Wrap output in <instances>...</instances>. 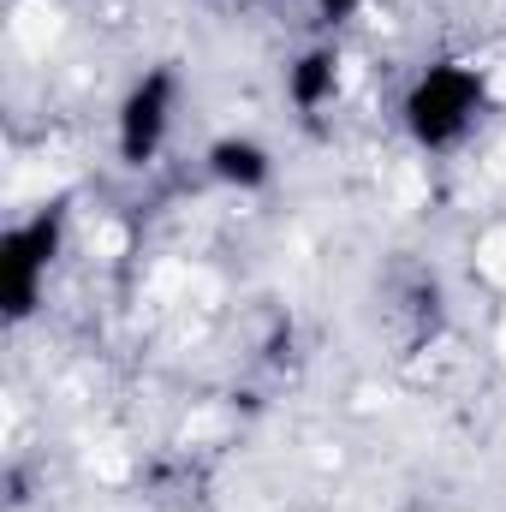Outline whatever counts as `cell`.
<instances>
[{
    "label": "cell",
    "mask_w": 506,
    "mask_h": 512,
    "mask_svg": "<svg viewBox=\"0 0 506 512\" xmlns=\"http://www.w3.org/2000/svg\"><path fill=\"white\" fill-rule=\"evenodd\" d=\"M483 114H489V72L459 54L429 60L399 96V126L411 137V149L423 155H453L483 126Z\"/></svg>",
    "instance_id": "1"
},
{
    "label": "cell",
    "mask_w": 506,
    "mask_h": 512,
    "mask_svg": "<svg viewBox=\"0 0 506 512\" xmlns=\"http://www.w3.org/2000/svg\"><path fill=\"white\" fill-rule=\"evenodd\" d=\"M60 251H66V203L60 197L6 227V239H0V316L6 322H30L42 310V286H48Z\"/></svg>",
    "instance_id": "2"
},
{
    "label": "cell",
    "mask_w": 506,
    "mask_h": 512,
    "mask_svg": "<svg viewBox=\"0 0 506 512\" xmlns=\"http://www.w3.org/2000/svg\"><path fill=\"white\" fill-rule=\"evenodd\" d=\"M179 96H185V84H179V66L173 60L143 66L126 84V96L114 108V155H120V167H149L167 149Z\"/></svg>",
    "instance_id": "3"
},
{
    "label": "cell",
    "mask_w": 506,
    "mask_h": 512,
    "mask_svg": "<svg viewBox=\"0 0 506 512\" xmlns=\"http://www.w3.org/2000/svg\"><path fill=\"white\" fill-rule=\"evenodd\" d=\"M203 173L233 197H256V191L274 185V149L251 131H227V137H215L203 149Z\"/></svg>",
    "instance_id": "4"
},
{
    "label": "cell",
    "mask_w": 506,
    "mask_h": 512,
    "mask_svg": "<svg viewBox=\"0 0 506 512\" xmlns=\"http://www.w3.org/2000/svg\"><path fill=\"white\" fill-rule=\"evenodd\" d=\"M334 96H340V48L334 42H310L304 54H292V66H286V102H292V114L316 120L322 108H334Z\"/></svg>",
    "instance_id": "5"
},
{
    "label": "cell",
    "mask_w": 506,
    "mask_h": 512,
    "mask_svg": "<svg viewBox=\"0 0 506 512\" xmlns=\"http://www.w3.org/2000/svg\"><path fill=\"white\" fill-rule=\"evenodd\" d=\"M310 6H316V18H322V24H346V18H358L370 0H310Z\"/></svg>",
    "instance_id": "6"
}]
</instances>
